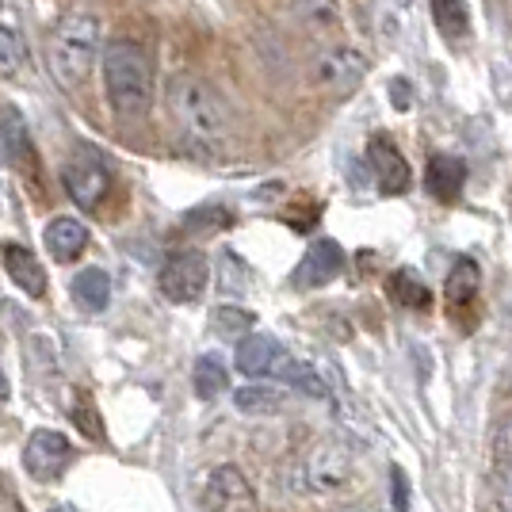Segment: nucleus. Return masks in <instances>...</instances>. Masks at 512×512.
<instances>
[{"label": "nucleus", "mask_w": 512, "mask_h": 512, "mask_svg": "<svg viewBox=\"0 0 512 512\" xmlns=\"http://www.w3.org/2000/svg\"><path fill=\"white\" fill-rule=\"evenodd\" d=\"M291 12L314 39H333L341 31V0H291Z\"/></svg>", "instance_id": "2eb2a0df"}, {"label": "nucleus", "mask_w": 512, "mask_h": 512, "mask_svg": "<svg viewBox=\"0 0 512 512\" xmlns=\"http://www.w3.org/2000/svg\"><path fill=\"white\" fill-rule=\"evenodd\" d=\"M348 474H352V451L341 440H318L299 459L295 486L302 493H333L348 482Z\"/></svg>", "instance_id": "20e7f679"}, {"label": "nucleus", "mask_w": 512, "mask_h": 512, "mask_svg": "<svg viewBox=\"0 0 512 512\" xmlns=\"http://www.w3.org/2000/svg\"><path fill=\"white\" fill-rule=\"evenodd\" d=\"M207 283H211V264H207V256L195 253V249L172 253L169 260L161 264V276H157L161 295L169 302H180V306L203 299Z\"/></svg>", "instance_id": "423d86ee"}, {"label": "nucleus", "mask_w": 512, "mask_h": 512, "mask_svg": "<svg viewBox=\"0 0 512 512\" xmlns=\"http://www.w3.org/2000/svg\"><path fill=\"white\" fill-rule=\"evenodd\" d=\"M8 394H12V386H8V379H4V371H0V402H4Z\"/></svg>", "instance_id": "7c9ffc66"}, {"label": "nucleus", "mask_w": 512, "mask_h": 512, "mask_svg": "<svg viewBox=\"0 0 512 512\" xmlns=\"http://www.w3.org/2000/svg\"><path fill=\"white\" fill-rule=\"evenodd\" d=\"M390 490H394V512H409V478L402 467L390 470Z\"/></svg>", "instance_id": "c85d7f7f"}, {"label": "nucleus", "mask_w": 512, "mask_h": 512, "mask_svg": "<svg viewBox=\"0 0 512 512\" xmlns=\"http://www.w3.org/2000/svg\"><path fill=\"white\" fill-rule=\"evenodd\" d=\"M107 104L115 119H142L153 104V62L150 50L134 39H111L100 54Z\"/></svg>", "instance_id": "f03ea898"}, {"label": "nucleus", "mask_w": 512, "mask_h": 512, "mask_svg": "<svg viewBox=\"0 0 512 512\" xmlns=\"http://www.w3.org/2000/svg\"><path fill=\"white\" fill-rule=\"evenodd\" d=\"M234 406L241 413H279L287 406V394L276 386H241L234 394Z\"/></svg>", "instance_id": "412c9836"}, {"label": "nucleus", "mask_w": 512, "mask_h": 512, "mask_svg": "<svg viewBox=\"0 0 512 512\" xmlns=\"http://www.w3.org/2000/svg\"><path fill=\"white\" fill-rule=\"evenodd\" d=\"M69 459H73V444L65 440L58 428H39L23 444V470L35 482H54L69 467Z\"/></svg>", "instance_id": "6e6552de"}, {"label": "nucleus", "mask_w": 512, "mask_h": 512, "mask_svg": "<svg viewBox=\"0 0 512 512\" xmlns=\"http://www.w3.org/2000/svg\"><path fill=\"white\" fill-rule=\"evenodd\" d=\"M425 184L440 203H455L459 192H463V184H467V165L459 157H451V153H432L428 157Z\"/></svg>", "instance_id": "ddd939ff"}, {"label": "nucleus", "mask_w": 512, "mask_h": 512, "mask_svg": "<svg viewBox=\"0 0 512 512\" xmlns=\"http://www.w3.org/2000/svg\"><path fill=\"white\" fill-rule=\"evenodd\" d=\"M367 161H371V169H375V180H379V188L386 195H402L409 192V165L402 150L386 138V134H375L371 142H367Z\"/></svg>", "instance_id": "9b49d317"}, {"label": "nucleus", "mask_w": 512, "mask_h": 512, "mask_svg": "<svg viewBox=\"0 0 512 512\" xmlns=\"http://www.w3.org/2000/svg\"><path fill=\"white\" fill-rule=\"evenodd\" d=\"M0 211H4V188H0Z\"/></svg>", "instance_id": "2f4dec72"}, {"label": "nucleus", "mask_w": 512, "mask_h": 512, "mask_svg": "<svg viewBox=\"0 0 512 512\" xmlns=\"http://www.w3.org/2000/svg\"><path fill=\"white\" fill-rule=\"evenodd\" d=\"M390 104L398 107V111H406L413 104V85L409 81H390Z\"/></svg>", "instance_id": "c756f323"}, {"label": "nucleus", "mask_w": 512, "mask_h": 512, "mask_svg": "<svg viewBox=\"0 0 512 512\" xmlns=\"http://www.w3.org/2000/svg\"><path fill=\"white\" fill-rule=\"evenodd\" d=\"M314 77H318V85L325 88V92H333V96H352V92L363 85V77H367V58H363L356 46L337 43L318 58Z\"/></svg>", "instance_id": "0eeeda50"}, {"label": "nucleus", "mask_w": 512, "mask_h": 512, "mask_svg": "<svg viewBox=\"0 0 512 512\" xmlns=\"http://www.w3.org/2000/svg\"><path fill=\"white\" fill-rule=\"evenodd\" d=\"M341 264H344V253L337 241H329V237H321L314 241L306 256L299 260V268H295V283L299 287H325L329 279L341 276Z\"/></svg>", "instance_id": "f8f14e48"}, {"label": "nucleus", "mask_w": 512, "mask_h": 512, "mask_svg": "<svg viewBox=\"0 0 512 512\" xmlns=\"http://www.w3.org/2000/svg\"><path fill=\"white\" fill-rule=\"evenodd\" d=\"M4 268H8L12 283H16L20 291H27L31 299H39V295L46 291V272H43V264L35 260L31 249H23V245H16V241H8V245H4Z\"/></svg>", "instance_id": "dca6fc26"}, {"label": "nucleus", "mask_w": 512, "mask_h": 512, "mask_svg": "<svg viewBox=\"0 0 512 512\" xmlns=\"http://www.w3.org/2000/svg\"><path fill=\"white\" fill-rule=\"evenodd\" d=\"M73 302H77L81 310H92V314L107 310V302H111V276H107L104 268H85V272H77V276H73Z\"/></svg>", "instance_id": "f3484780"}, {"label": "nucleus", "mask_w": 512, "mask_h": 512, "mask_svg": "<svg viewBox=\"0 0 512 512\" xmlns=\"http://www.w3.org/2000/svg\"><path fill=\"white\" fill-rule=\"evenodd\" d=\"M27 62V43L12 23H0V77H16Z\"/></svg>", "instance_id": "393cba45"}, {"label": "nucleus", "mask_w": 512, "mask_h": 512, "mask_svg": "<svg viewBox=\"0 0 512 512\" xmlns=\"http://www.w3.org/2000/svg\"><path fill=\"white\" fill-rule=\"evenodd\" d=\"M276 379H283L287 386H295L302 390L306 398H329V383L318 375V367H310V363H299V360H287L276 367Z\"/></svg>", "instance_id": "6ab92c4d"}, {"label": "nucleus", "mask_w": 512, "mask_h": 512, "mask_svg": "<svg viewBox=\"0 0 512 512\" xmlns=\"http://www.w3.org/2000/svg\"><path fill=\"white\" fill-rule=\"evenodd\" d=\"M50 512H73V509H50Z\"/></svg>", "instance_id": "473e14b6"}, {"label": "nucleus", "mask_w": 512, "mask_h": 512, "mask_svg": "<svg viewBox=\"0 0 512 512\" xmlns=\"http://www.w3.org/2000/svg\"><path fill=\"white\" fill-rule=\"evenodd\" d=\"M62 180H65V192H69V199H73L81 211L100 207V203H104V195H107V188H111V172H107L100 150H92V146H77V150L69 153Z\"/></svg>", "instance_id": "39448f33"}, {"label": "nucleus", "mask_w": 512, "mask_h": 512, "mask_svg": "<svg viewBox=\"0 0 512 512\" xmlns=\"http://www.w3.org/2000/svg\"><path fill=\"white\" fill-rule=\"evenodd\" d=\"M253 314L249 310H241V306H218L214 310V318H211V325H214V333L218 337H249V329H253Z\"/></svg>", "instance_id": "a878e982"}, {"label": "nucleus", "mask_w": 512, "mask_h": 512, "mask_svg": "<svg viewBox=\"0 0 512 512\" xmlns=\"http://www.w3.org/2000/svg\"><path fill=\"white\" fill-rule=\"evenodd\" d=\"M203 512H256L253 486L237 467H218L203 490Z\"/></svg>", "instance_id": "1a4fd4ad"}, {"label": "nucleus", "mask_w": 512, "mask_h": 512, "mask_svg": "<svg viewBox=\"0 0 512 512\" xmlns=\"http://www.w3.org/2000/svg\"><path fill=\"white\" fill-rule=\"evenodd\" d=\"M493 455H497V463L512 459V413L497 425V432H493Z\"/></svg>", "instance_id": "cd10ccee"}, {"label": "nucleus", "mask_w": 512, "mask_h": 512, "mask_svg": "<svg viewBox=\"0 0 512 512\" xmlns=\"http://www.w3.org/2000/svg\"><path fill=\"white\" fill-rule=\"evenodd\" d=\"M192 386H195V394H199V398H218V394L230 386V375H226L222 360L203 356V360L195 363V371H192Z\"/></svg>", "instance_id": "5701e85b"}, {"label": "nucleus", "mask_w": 512, "mask_h": 512, "mask_svg": "<svg viewBox=\"0 0 512 512\" xmlns=\"http://www.w3.org/2000/svg\"><path fill=\"white\" fill-rule=\"evenodd\" d=\"M43 245L58 264H69L88 249V230L77 218H54L43 230Z\"/></svg>", "instance_id": "4468645a"}, {"label": "nucleus", "mask_w": 512, "mask_h": 512, "mask_svg": "<svg viewBox=\"0 0 512 512\" xmlns=\"http://www.w3.org/2000/svg\"><path fill=\"white\" fill-rule=\"evenodd\" d=\"M497 505L501 512H512V459L497 463Z\"/></svg>", "instance_id": "bb28decb"}, {"label": "nucleus", "mask_w": 512, "mask_h": 512, "mask_svg": "<svg viewBox=\"0 0 512 512\" xmlns=\"http://www.w3.org/2000/svg\"><path fill=\"white\" fill-rule=\"evenodd\" d=\"M432 16L448 39H463L470 31V12L463 0H432Z\"/></svg>", "instance_id": "b1692460"}, {"label": "nucleus", "mask_w": 512, "mask_h": 512, "mask_svg": "<svg viewBox=\"0 0 512 512\" xmlns=\"http://www.w3.org/2000/svg\"><path fill=\"white\" fill-rule=\"evenodd\" d=\"M0 146H4V161L23 165V157L31 150V138H27V123H23L20 107H0Z\"/></svg>", "instance_id": "a211bd4d"}, {"label": "nucleus", "mask_w": 512, "mask_h": 512, "mask_svg": "<svg viewBox=\"0 0 512 512\" xmlns=\"http://www.w3.org/2000/svg\"><path fill=\"white\" fill-rule=\"evenodd\" d=\"M165 107H169L176 130L199 146V150H226L234 138V115L222 100V92L195 77V73H172L165 85Z\"/></svg>", "instance_id": "f257e3e1"}, {"label": "nucleus", "mask_w": 512, "mask_h": 512, "mask_svg": "<svg viewBox=\"0 0 512 512\" xmlns=\"http://www.w3.org/2000/svg\"><path fill=\"white\" fill-rule=\"evenodd\" d=\"M478 283H482V276H478V264L470 260V256H463V260H455V268L448 272V302L451 306H467L474 295H478Z\"/></svg>", "instance_id": "aec40b11"}, {"label": "nucleus", "mask_w": 512, "mask_h": 512, "mask_svg": "<svg viewBox=\"0 0 512 512\" xmlns=\"http://www.w3.org/2000/svg\"><path fill=\"white\" fill-rule=\"evenodd\" d=\"M287 360V348L276 337H264V333H249L241 337L234 348V363L241 375L249 379H264V375H276V367Z\"/></svg>", "instance_id": "9d476101"}, {"label": "nucleus", "mask_w": 512, "mask_h": 512, "mask_svg": "<svg viewBox=\"0 0 512 512\" xmlns=\"http://www.w3.org/2000/svg\"><path fill=\"white\" fill-rule=\"evenodd\" d=\"M390 291H394V299L402 302V306H409V310H428V306H432V291H428L425 283L417 279V272H409V268L394 272Z\"/></svg>", "instance_id": "4be33fe9"}, {"label": "nucleus", "mask_w": 512, "mask_h": 512, "mask_svg": "<svg viewBox=\"0 0 512 512\" xmlns=\"http://www.w3.org/2000/svg\"><path fill=\"white\" fill-rule=\"evenodd\" d=\"M46 62L54 81L65 88H81L92 73V62H100V20L88 12H69L46 43Z\"/></svg>", "instance_id": "7ed1b4c3"}]
</instances>
